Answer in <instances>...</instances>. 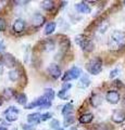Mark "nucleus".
<instances>
[{
    "label": "nucleus",
    "mask_w": 125,
    "mask_h": 130,
    "mask_svg": "<svg viewBox=\"0 0 125 130\" xmlns=\"http://www.w3.org/2000/svg\"><path fill=\"white\" fill-rule=\"evenodd\" d=\"M80 75H82V70L77 66H73L63 75L62 80H63V83H67V81H70V80L77 79Z\"/></svg>",
    "instance_id": "4"
},
{
    "label": "nucleus",
    "mask_w": 125,
    "mask_h": 130,
    "mask_svg": "<svg viewBox=\"0 0 125 130\" xmlns=\"http://www.w3.org/2000/svg\"><path fill=\"white\" fill-rule=\"evenodd\" d=\"M111 119L116 124H121L125 120V112L123 109H114L112 112L111 115Z\"/></svg>",
    "instance_id": "6"
},
{
    "label": "nucleus",
    "mask_w": 125,
    "mask_h": 130,
    "mask_svg": "<svg viewBox=\"0 0 125 130\" xmlns=\"http://www.w3.org/2000/svg\"><path fill=\"white\" fill-rule=\"evenodd\" d=\"M54 95H55V93L53 91V89H51V88H46L45 91H44V96H45L48 101H50V102L54 99Z\"/></svg>",
    "instance_id": "17"
},
{
    "label": "nucleus",
    "mask_w": 125,
    "mask_h": 130,
    "mask_svg": "<svg viewBox=\"0 0 125 130\" xmlns=\"http://www.w3.org/2000/svg\"><path fill=\"white\" fill-rule=\"evenodd\" d=\"M7 28V23L2 18H0V31H5Z\"/></svg>",
    "instance_id": "30"
},
{
    "label": "nucleus",
    "mask_w": 125,
    "mask_h": 130,
    "mask_svg": "<svg viewBox=\"0 0 125 130\" xmlns=\"http://www.w3.org/2000/svg\"><path fill=\"white\" fill-rule=\"evenodd\" d=\"M87 71L92 75H98L102 71V61L99 58H95L90 60L86 65Z\"/></svg>",
    "instance_id": "3"
},
{
    "label": "nucleus",
    "mask_w": 125,
    "mask_h": 130,
    "mask_svg": "<svg viewBox=\"0 0 125 130\" xmlns=\"http://www.w3.org/2000/svg\"><path fill=\"white\" fill-rule=\"evenodd\" d=\"M72 130H77V128H76V127H75V128H73V129H72Z\"/></svg>",
    "instance_id": "39"
},
{
    "label": "nucleus",
    "mask_w": 125,
    "mask_h": 130,
    "mask_svg": "<svg viewBox=\"0 0 125 130\" xmlns=\"http://www.w3.org/2000/svg\"><path fill=\"white\" fill-rule=\"evenodd\" d=\"M109 28V24H108V22L104 24V26H100V28H99V32H104L107 29Z\"/></svg>",
    "instance_id": "32"
},
{
    "label": "nucleus",
    "mask_w": 125,
    "mask_h": 130,
    "mask_svg": "<svg viewBox=\"0 0 125 130\" xmlns=\"http://www.w3.org/2000/svg\"><path fill=\"white\" fill-rule=\"evenodd\" d=\"M103 102V96L100 93H95L90 98V104L92 107H99Z\"/></svg>",
    "instance_id": "11"
},
{
    "label": "nucleus",
    "mask_w": 125,
    "mask_h": 130,
    "mask_svg": "<svg viewBox=\"0 0 125 130\" xmlns=\"http://www.w3.org/2000/svg\"><path fill=\"white\" fill-rule=\"evenodd\" d=\"M25 21L22 19H18L15 20L14 23H13V26H12V28H13V31L15 32H22L24 29H25Z\"/></svg>",
    "instance_id": "12"
},
{
    "label": "nucleus",
    "mask_w": 125,
    "mask_h": 130,
    "mask_svg": "<svg viewBox=\"0 0 125 130\" xmlns=\"http://www.w3.org/2000/svg\"><path fill=\"white\" fill-rule=\"evenodd\" d=\"M44 48H45V50H47V51H51L54 49V43L52 41H47Z\"/></svg>",
    "instance_id": "27"
},
{
    "label": "nucleus",
    "mask_w": 125,
    "mask_h": 130,
    "mask_svg": "<svg viewBox=\"0 0 125 130\" xmlns=\"http://www.w3.org/2000/svg\"><path fill=\"white\" fill-rule=\"evenodd\" d=\"M75 8H76V10H77L79 13H85V14H87V13H90V7L87 5L86 2H80V3H77V5L75 6Z\"/></svg>",
    "instance_id": "13"
},
{
    "label": "nucleus",
    "mask_w": 125,
    "mask_h": 130,
    "mask_svg": "<svg viewBox=\"0 0 125 130\" xmlns=\"http://www.w3.org/2000/svg\"><path fill=\"white\" fill-rule=\"evenodd\" d=\"M13 94H14V91H13V89H11V88H7V89H5V91H3V96H6L7 99L12 98Z\"/></svg>",
    "instance_id": "24"
},
{
    "label": "nucleus",
    "mask_w": 125,
    "mask_h": 130,
    "mask_svg": "<svg viewBox=\"0 0 125 130\" xmlns=\"http://www.w3.org/2000/svg\"><path fill=\"white\" fill-rule=\"evenodd\" d=\"M19 113L20 111L15 107V106H11L9 107L8 109H6L5 111V118L9 121V123H12V121H15V120H18L19 118Z\"/></svg>",
    "instance_id": "5"
},
{
    "label": "nucleus",
    "mask_w": 125,
    "mask_h": 130,
    "mask_svg": "<svg viewBox=\"0 0 125 130\" xmlns=\"http://www.w3.org/2000/svg\"><path fill=\"white\" fill-rule=\"evenodd\" d=\"M94 119V115L91 113H86V114H83L82 116L79 117V123L82 124H89Z\"/></svg>",
    "instance_id": "16"
},
{
    "label": "nucleus",
    "mask_w": 125,
    "mask_h": 130,
    "mask_svg": "<svg viewBox=\"0 0 125 130\" xmlns=\"http://www.w3.org/2000/svg\"><path fill=\"white\" fill-rule=\"evenodd\" d=\"M119 72H120L119 68H114V70H112V71L110 72V74H109V76H110V78H114V77L119 74Z\"/></svg>",
    "instance_id": "31"
},
{
    "label": "nucleus",
    "mask_w": 125,
    "mask_h": 130,
    "mask_svg": "<svg viewBox=\"0 0 125 130\" xmlns=\"http://www.w3.org/2000/svg\"><path fill=\"white\" fill-rule=\"evenodd\" d=\"M58 96L60 98V99L65 100L66 98H67V91H65V90H63V89H61V90L58 92Z\"/></svg>",
    "instance_id": "28"
},
{
    "label": "nucleus",
    "mask_w": 125,
    "mask_h": 130,
    "mask_svg": "<svg viewBox=\"0 0 125 130\" xmlns=\"http://www.w3.org/2000/svg\"><path fill=\"white\" fill-rule=\"evenodd\" d=\"M13 130H17V129H13Z\"/></svg>",
    "instance_id": "41"
},
{
    "label": "nucleus",
    "mask_w": 125,
    "mask_h": 130,
    "mask_svg": "<svg viewBox=\"0 0 125 130\" xmlns=\"http://www.w3.org/2000/svg\"><path fill=\"white\" fill-rule=\"evenodd\" d=\"M75 121V117L73 115H67L64 117V121H63V125H64V127H66V126H70L72 125Z\"/></svg>",
    "instance_id": "23"
},
{
    "label": "nucleus",
    "mask_w": 125,
    "mask_h": 130,
    "mask_svg": "<svg viewBox=\"0 0 125 130\" xmlns=\"http://www.w3.org/2000/svg\"><path fill=\"white\" fill-rule=\"evenodd\" d=\"M74 108H73V105L72 104H65L62 108V115L63 116H67V115H72Z\"/></svg>",
    "instance_id": "20"
},
{
    "label": "nucleus",
    "mask_w": 125,
    "mask_h": 130,
    "mask_svg": "<svg viewBox=\"0 0 125 130\" xmlns=\"http://www.w3.org/2000/svg\"><path fill=\"white\" fill-rule=\"evenodd\" d=\"M71 87H72V85L67 84V83H63V85H62V89L63 90H65V91H67L68 89H71Z\"/></svg>",
    "instance_id": "33"
},
{
    "label": "nucleus",
    "mask_w": 125,
    "mask_h": 130,
    "mask_svg": "<svg viewBox=\"0 0 125 130\" xmlns=\"http://www.w3.org/2000/svg\"><path fill=\"white\" fill-rule=\"evenodd\" d=\"M124 3H125V2H124Z\"/></svg>",
    "instance_id": "42"
},
{
    "label": "nucleus",
    "mask_w": 125,
    "mask_h": 130,
    "mask_svg": "<svg viewBox=\"0 0 125 130\" xmlns=\"http://www.w3.org/2000/svg\"><path fill=\"white\" fill-rule=\"evenodd\" d=\"M51 117H52V114L49 113V112H47L45 114H43V115H40V120H41V121H46L48 119H50Z\"/></svg>",
    "instance_id": "26"
},
{
    "label": "nucleus",
    "mask_w": 125,
    "mask_h": 130,
    "mask_svg": "<svg viewBox=\"0 0 125 130\" xmlns=\"http://www.w3.org/2000/svg\"><path fill=\"white\" fill-rule=\"evenodd\" d=\"M75 42L82 48V50L86 52H90L94 50V42L85 35H77L75 37Z\"/></svg>",
    "instance_id": "2"
},
{
    "label": "nucleus",
    "mask_w": 125,
    "mask_h": 130,
    "mask_svg": "<svg viewBox=\"0 0 125 130\" xmlns=\"http://www.w3.org/2000/svg\"><path fill=\"white\" fill-rule=\"evenodd\" d=\"M45 16L40 13H35L33 16H32V24L35 26V27H40L45 24Z\"/></svg>",
    "instance_id": "9"
},
{
    "label": "nucleus",
    "mask_w": 125,
    "mask_h": 130,
    "mask_svg": "<svg viewBox=\"0 0 125 130\" xmlns=\"http://www.w3.org/2000/svg\"><path fill=\"white\" fill-rule=\"evenodd\" d=\"M122 106H123V107H125V95H124L123 100H122Z\"/></svg>",
    "instance_id": "36"
},
{
    "label": "nucleus",
    "mask_w": 125,
    "mask_h": 130,
    "mask_svg": "<svg viewBox=\"0 0 125 130\" xmlns=\"http://www.w3.org/2000/svg\"><path fill=\"white\" fill-rule=\"evenodd\" d=\"M2 103H3V100L1 99V98H0V106H1V105H2Z\"/></svg>",
    "instance_id": "38"
},
{
    "label": "nucleus",
    "mask_w": 125,
    "mask_h": 130,
    "mask_svg": "<svg viewBox=\"0 0 125 130\" xmlns=\"http://www.w3.org/2000/svg\"><path fill=\"white\" fill-rule=\"evenodd\" d=\"M9 78H10V80H12V81H17V80L20 78V73H19V71H17V70L10 71V72H9Z\"/></svg>",
    "instance_id": "22"
},
{
    "label": "nucleus",
    "mask_w": 125,
    "mask_h": 130,
    "mask_svg": "<svg viewBox=\"0 0 125 130\" xmlns=\"http://www.w3.org/2000/svg\"><path fill=\"white\" fill-rule=\"evenodd\" d=\"M3 74V66H2V64H0V75H2Z\"/></svg>",
    "instance_id": "34"
},
{
    "label": "nucleus",
    "mask_w": 125,
    "mask_h": 130,
    "mask_svg": "<svg viewBox=\"0 0 125 130\" xmlns=\"http://www.w3.org/2000/svg\"><path fill=\"white\" fill-rule=\"evenodd\" d=\"M89 85H90V78H89V76H88L87 74H84V75L82 76V78L79 79L77 86H78L79 88L85 89V88H87L88 86H89Z\"/></svg>",
    "instance_id": "14"
},
{
    "label": "nucleus",
    "mask_w": 125,
    "mask_h": 130,
    "mask_svg": "<svg viewBox=\"0 0 125 130\" xmlns=\"http://www.w3.org/2000/svg\"><path fill=\"white\" fill-rule=\"evenodd\" d=\"M1 61H2V64L6 65L7 67H14V65H15V59H14V56L12 55V54H10V53L3 54Z\"/></svg>",
    "instance_id": "10"
},
{
    "label": "nucleus",
    "mask_w": 125,
    "mask_h": 130,
    "mask_svg": "<svg viewBox=\"0 0 125 130\" xmlns=\"http://www.w3.org/2000/svg\"><path fill=\"white\" fill-rule=\"evenodd\" d=\"M41 8L46 11H51L54 8V2L51 0H46V1L41 2Z\"/></svg>",
    "instance_id": "19"
},
{
    "label": "nucleus",
    "mask_w": 125,
    "mask_h": 130,
    "mask_svg": "<svg viewBox=\"0 0 125 130\" xmlns=\"http://www.w3.org/2000/svg\"><path fill=\"white\" fill-rule=\"evenodd\" d=\"M3 49H5V46H3V43H2V42H0V51L3 50Z\"/></svg>",
    "instance_id": "35"
},
{
    "label": "nucleus",
    "mask_w": 125,
    "mask_h": 130,
    "mask_svg": "<svg viewBox=\"0 0 125 130\" xmlns=\"http://www.w3.org/2000/svg\"><path fill=\"white\" fill-rule=\"evenodd\" d=\"M106 100L108 101L110 104H116L120 101V93L116 90H110L107 92L106 95Z\"/></svg>",
    "instance_id": "7"
},
{
    "label": "nucleus",
    "mask_w": 125,
    "mask_h": 130,
    "mask_svg": "<svg viewBox=\"0 0 125 130\" xmlns=\"http://www.w3.org/2000/svg\"><path fill=\"white\" fill-rule=\"evenodd\" d=\"M47 71L49 73V75L54 79H58L61 76V68L58 64H50L49 67L47 68Z\"/></svg>",
    "instance_id": "8"
},
{
    "label": "nucleus",
    "mask_w": 125,
    "mask_h": 130,
    "mask_svg": "<svg viewBox=\"0 0 125 130\" xmlns=\"http://www.w3.org/2000/svg\"><path fill=\"white\" fill-rule=\"evenodd\" d=\"M17 102L21 105H26L27 104V96L25 93H20L17 96Z\"/></svg>",
    "instance_id": "21"
},
{
    "label": "nucleus",
    "mask_w": 125,
    "mask_h": 130,
    "mask_svg": "<svg viewBox=\"0 0 125 130\" xmlns=\"http://www.w3.org/2000/svg\"><path fill=\"white\" fill-rule=\"evenodd\" d=\"M108 47L110 50H120L125 47V32L122 30H114L111 32L108 41Z\"/></svg>",
    "instance_id": "1"
},
{
    "label": "nucleus",
    "mask_w": 125,
    "mask_h": 130,
    "mask_svg": "<svg viewBox=\"0 0 125 130\" xmlns=\"http://www.w3.org/2000/svg\"><path fill=\"white\" fill-rule=\"evenodd\" d=\"M50 127L52 129H54V130H58L60 128V123H59V120L58 119H52L51 120V123H50Z\"/></svg>",
    "instance_id": "25"
},
{
    "label": "nucleus",
    "mask_w": 125,
    "mask_h": 130,
    "mask_svg": "<svg viewBox=\"0 0 125 130\" xmlns=\"http://www.w3.org/2000/svg\"><path fill=\"white\" fill-rule=\"evenodd\" d=\"M27 121L33 125V124H37L40 121V114L39 113H32L30 115H27Z\"/></svg>",
    "instance_id": "15"
},
{
    "label": "nucleus",
    "mask_w": 125,
    "mask_h": 130,
    "mask_svg": "<svg viewBox=\"0 0 125 130\" xmlns=\"http://www.w3.org/2000/svg\"><path fill=\"white\" fill-rule=\"evenodd\" d=\"M58 130H64V129H62V128H59V129H58Z\"/></svg>",
    "instance_id": "40"
},
{
    "label": "nucleus",
    "mask_w": 125,
    "mask_h": 130,
    "mask_svg": "<svg viewBox=\"0 0 125 130\" xmlns=\"http://www.w3.org/2000/svg\"><path fill=\"white\" fill-rule=\"evenodd\" d=\"M22 129L23 130H35L36 129V126L31 125V124H23L22 125Z\"/></svg>",
    "instance_id": "29"
},
{
    "label": "nucleus",
    "mask_w": 125,
    "mask_h": 130,
    "mask_svg": "<svg viewBox=\"0 0 125 130\" xmlns=\"http://www.w3.org/2000/svg\"><path fill=\"white\" fill-rule=\"evenodd\" d=\"M55 27H57V24H55L54 22H49L45 27V34L46 35L52 34V32L55 30Z\"/></svg>",
    "instance_id": "18"
},
{
    "label": "nucleus",
    "mask_w": 125,
    "mask_h": 130,
    "mask_svg": "<svg viewBox=\"0 0 125 130\" xmlns=\"http://www.w3.org/2000/svg\"><path fill=\"white\" fill-rule=\"evenodd\" d=\"M0 130H8V129H7V127H2L1 126V127H0Z\"/></svg>",
    "instance_id": "37"
}]
</instances>
